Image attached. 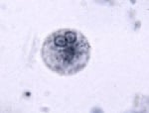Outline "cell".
I'll list each match as a JSON object with an SVG mask.
<instances>
[{
  "instance_id": "6da1fadb",
  "label": "cell",
  "mask_w": 149,
  "mask_h": 113,
  "mask_svg": "<svg viewBox=\"0 0 149 113\" xmlns=\"http://www.w3.org/2000/svg\"><path fill=\"white\" fill-rule=\"evenodd\" d=\"M91 45L81 32L61 29L53 32L42 46V59L51 71L72 76L86 68L90 61Z\"/></svg>"
}]
</instances>
